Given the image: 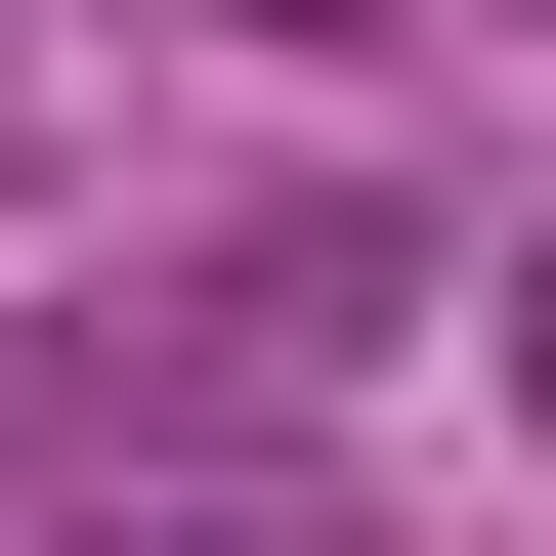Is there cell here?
<instances>
[{
  "label": "cell",
  "instance_id": "6da1fadb",
  "mask_svg": "<svg viewBox=\"0 0 556 556\" xmlns=\"http://www.w3.org/2000/svg\"><path fill=\"white\" fill-rule=\"evenodd\" d=\"M514 428H556V257H514Z\"/></svg>",
  "mask_w": 556,
  "mask_h": 556
}]
</instances>
